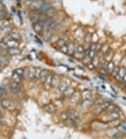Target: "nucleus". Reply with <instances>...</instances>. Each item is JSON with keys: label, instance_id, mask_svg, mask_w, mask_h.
Wrapping results in <instances>:
<instances>
[{"label": "nucleus", "instance_id": "1", "mask_svg": "<svg viewBox=\"0 0 126 139\" xmlns=\"http://www.w3.org/2000/svg\"><path fill=\"white\" fill-rule=\"evenodd\" d=\"M1 104L5 110H9V111H13L16 108V103L13 100L7 98L3 99L1 101Z\"/></svg>", "mask_w": 126, "mask_h": 139}, {"label": "nucleus", "instance_id": "2", "mask_svg": "<svg viewBox=\"0 0 126 139\" xmlns=\"http://www.w3.org/2000/svg\"><path fill=\"white\" fill-rule=\"evenodd\" d=\"M3 42L6 44V45L8 46L9 49H10V48H16V47H18V46H19L18 42L17 40H15V39H12L9 36L5 37L4 39V40H3Z\"/></svg>", "mask_w": 126, "mask_h": 139}, {"label": "nucleus", "instance_id": "3", "mask_svg": "<svg viewBox=\"0 0 126 139\" xmlns=\"http://www.w3.org/2000/svg\"><path fill=\"white\" fill-rule=\"evenodd\" d=\"M120 117V115L118 112H106V115L103 117L104 120L108 122H112L114 121H116Z\"/></svg>", "mask_w": 126, "mask_h": 139}, {"label": "nucleus", "instance_id": "4", "mask_svg": "<svg viewBox=\"0 0 126 139\" xmlns=\"http://www.w3.org/2000/svg\"><path fill=\"white\" fill-rule=\"evenodd\" d=\"M9 89L10 91L13 94H18V93H20L21 91V86H20V84H18L16 82H12L9 84Z\"/></svg>", "mask_w": 126, "mask_h": 139}, {"label": "nucleus", "instance_id": "5", "mask_svg": "<svg viewBox=\"0 0 126 139\" xmlns=\"http://www.w3.org/2000/svg\"><path fill=\"white\" fill-rule=\"evenodd\" d=\"M109 104H110L109 102L105 101V102H104L102 104H101V105H100V106H95V107H94V112L95 114L98 115V114L101 113L102 112H104V111H105V110L106 109V107L109 106Z\"/></svg>", "mask_w": 126, "mask_h": 139}, {"label": "nucleus", "instance_id": "6", "mask_svg": "<svg viewBox=\"0 0 126 139\" xmlns=\"http://www.w3.org/2000/svg\"><path fill=\"white\" fill-rule=\"evenodd\" d=\"M92 128L94 130V131H100V130H102L105 129L107 127H106V124L105 122H94L92 125H91Z\"/></svg>", "mask_w": 126, "mask_h": 139}, {"label": "nucleus", "instance_id": "7", "mask_svg": "<svg viewBox=\"0 0 126 139\" xmlns=\"http://www.w3.org/2000/svg\"><path fill=\"white\" fill-rule=\"evenodd\" d=\"M34 67H29L25 68L24 70V76L30 79H34Z\"/></svg>", "mask_w": 126, "mask_h": 139}, {"label": "nucleus", "instance_id": "8", "mask_svg": "<svg viewBox=\"0 0 126 139\" xmlns=\"http://www.w3.org/2000/svg\"><path fill=\"white\" fill-rule=\"evenodd\" d=\"M69 82L68 80H63L60 82V84L58 86V90L61 94H64V92L69 87Z\"/></svg>", "mask_w": 126, "mask_h": 139}, {"label": "nucleus", "instance_id": "9", "mask_svg": "<svg viewBox=\"0 0 126 139\" xmlns=\"http://www.w3.org/2000/svg\"><path fill=\"white\" fill-rule=\"evenodd\" d=\"M80 98H81L80 93L79 91H74V93L69 98L70 103L72 104H73V105L77 104L79 102V100H80Z\"/></svg>", "mask_w": 126, "mask_h": 139}, {"label": "nucleus", "instance_id": "10", "mask_svg": "<svg viewBox=\"0 0 126 139\" xmlns=\"http://www.w3.org/2000/svg\"><path fill=\"white\" fill-rule=\"evenodd\" d=\"M66 112H67V119L73 120L76 118L79 117V114L75 110L70 109V110H67Z\"/></svg>", "mask_w": 126, "mask_h": 139}, {"label": "nucleus", "instance_id": "11", "mask_svg": "<svg viewBox=\"0 0 126 139\" xmlns=\"http://www.w3.org/2000/svg\"><path fill=\"white\" fill-rule=\"evenodd\" d=\"M42 1L40 0H32L30 3V6L34 10H39L42 5Z\"/></svg>", "mask_w": 126, "mask_h": 139}, {"label": "nucleus", "instance_id": "12", "mask_svg": "<svg viewBox=\"0 0 126 139\" xmlns=\"http://www.w3.org/2000/svg\"><path fill=\"white\" fill-rule=\"evenodd\" d=\"M52 75L49 74L48 76V77L46 78V79L45 80V82H43V85H44V88L46 90H49L51 89V86H52Z\"/></svg>", "mask_w": 126, "mask_h": 139}, {"label": "nucleus", "instance_id": "13", "mask_svg": "<svg viewBox=\"0 0 126 139\" xmlns=\"http://www.w3.org/2000/svg\"><path fill=\"white\" fill-rule=\"evenodd\" d=\"M119 110H120V108L117 106H116L115 104H113V103H110L109 106L105 110V112H118Z\"/></svg>", "mask_w": 126, "mask_h": 139}, {"label": "nucleus", "instance_id": "14", "mask_svg": "<svg viewBox=\"0 0 126 139\" xmlns=\"http://www.w3.org/2000/svg\"><path fill=\"white\" fill-rule=\"evenodd\" d=\"M69 39H68V37L66 36V35H63L60 37V39H58V41L57 42V44L58 45V46L60 48L62 47L64 45H66L67 43L68 42Z\"/></svg>", "mask_w": 126, "mask_h": 139}, {"label": "nucleus", "instance_id": "15", "mask_svg": "<svg viewBox=\"0 0 126 139\" xmlns=\"http://www.w3.org/2000/svg\"><path fill=\"white\" fill-rule=\"evenodd\" d=\"M91 97V92L89 89H85L81 94V98L83 100H90Z\"/></svg>", "mask_w": 126, "mask_h": 139}, {"label": "nucleus", "instance_id": "16", "mask_svg": "<svg viewBox=\"0 0 126 139\" xmlns=\"http://www.w3.org/2000/svg\"><path fill=\"white\" fill-rule=\"evenodd\" d=\"M21 49L18 48V47H16V48H10V49H7V53L10 56H17L18 54H21Z\"/></svg>", "mask_w": 126, "mask_h": 139}, {"label": "nucleus", "instance_id": "17", "mask_svg": "<svg viewBox=\"0 0 126 139\" xmlns=\"http://www.w3.org/2000/svg\"><path fill=\"white\" fill-rule=\"evenodd\" d=\"M60 78L59 75H53L52 77V86L53 87H58L59 84H60Z\"/></svg>", "mask_w": 126, "mask_h": 139}, {"label": "nucleus", "instance_id": "18", "mask_svg": "<svg viewBox=\"0 0 126 139\" xmlns=\"http://www.w3.org/2000/svg\"><path fill=\"white\" fill-rule=\"evenodd\" d=\"M33 28H34V30L37 33H41L43 30V24L40 21L36 22L34 24Z\"/></svg>", "mask_w": 126, "mask_h": 139}, {"label": "nucleus", "instance_id": "19", "mask_svg": "<svg viewBox=\"0 0 126 139\" xmlns=\"http://www.w3.org/2000/svg\"><path fill=\"white\" fill-rule=\"evenodd\" d=\"M9 36L11 37L12 39H15V40H19L21 39V34L20 33L18 32V31L16 30H11L10 33L9 34Z\"/></svg>", "mask_w": 126, "mask_h": 139}, {"label": "nucleus", "instance_id": "20", "mask_svg": "<svg viewBox=\"0 0 126 139\" xmlns=\"http://www.w3.org/2000/svg\"><path fill=\"white\" fill-rule=\"evenodd\" d=\"M74 37H75L76 39H77V40H81L84 37V32H83L82 30L78 29V30H76L74 32Z\"/></svg>", "mask_w": 126, "mask_h": 139}, {"label": "nucleus", "instance_id": "21", "mask_svg": "<svg viewBox=\"0 0 126 139\" xmlns=\"http://www.w3.org/2000/svg\"><path fill=\"white\" fill-rule=\"evenodd\" d=\"M101 47H102V44H100V43L92 42L90 44V49H91V50L94 51L95 52H97V51H100Z\"/></svg>", "mask_w": 126, "mask_h": 139}, {"label": "nucleus", "instance_id": "22", "mask_svg": "<svg viewBox=\"0 0 126 139\" xmlns=\"http://www.w3.org/2000/svg\"><path fill=\"white\" fill-rule=\"evenodd\" d=\"M48 75H49V72H48V71L47 70H42L39 79L40 80L41 82L43 83L45 82V80L46 79V78L48 77Z\"/></svg>", "mask_w": 126, "mask_h": 139}, {"label": "nucleus", "instance_id": "23", "mask_svg": "<svg viewBox=\"0 0 126 139\" xmlns=\"http://www.w3.org/2000/svg\"><path fill=\"white\" fill-rule=\"evenodd\" d=\"M43 108L45 109L46 111L48 112H53L56 110V107L53 103H48L44 106Z\"/></svg>", "mask_w": 126, "mask_h": 139}, {"label": "nucleus", "instance_id": "24", "mask_svg": "<svg viewBox=\"0 0 126 139\" xmlns=\"http://www.w3.org/2000/svg\"><path fill=\"white\" fill-rule=\"evenodd\" d=\"M22 77L23 76H21V75H18L17 73H16L15 72H13V74H12V78H13V80L14 82H16L18 84H20L22 79Z\"/></svg>", "mask_w": 126, "mask_h": 139}, {"label": "nucleus", "instance_id": "25", "mask_svg": "<svg viewBox=\"0 0 126 139\" xmlns=\"http://www.w3.org/2000/svg\"><path fill=\"white\" fill-rule=\"evenodd\" d=\"M114 52L110 49L106 54H105V60L107 62H109V61H111V59L114 58Z\"/></svg>", "mask_w": 126, "mask_h": 139}, {"label": "nucleus", "instance_id": "26", "mask_svg": "<svg viewBox=\"0 0 126 139\" xmlns=\"http://www.w3.org/2000/svg\"><path fill=\"white\" fill-rule=\"evenodd\" d=\"M51 4L50 2H45L42 4L39 11L42 12H45V11H47L49 9H51Z\"/></svg>", "mask_w": 126, "mask_h": 139}, {"label": "nucleus", "instance_id": "27", "mask_svg": "<svg viewBox=\"0 0 126 139\" xmlns=\"http://www.w3.org/2000/svg\"><path fill=\"white\" fill-rule=\"evenodd\" d=\"M116 65L114 61H109V62H108L107 65H106V70L107 71V72L111 73V72H112V70L114 69Z\"/></svg>", "mask_w": 126, "mask_h": 139}, {"label": "nucleus", "instance_id": "28", "mask_svg": "<svg viewBox=\"0 0 126 139\" xmlns=\"http://www.w3.org/2000/svg\"><path fill=\"white\" fill-rule=\"evenodd\" d=\"M68 46V54L69 55H72L75 53L76 51V48H75V44L74 43L71 42L67 45Z\"/></svg>", "mask_w": 126, "mask_h": 139}, {"label": "nucleus", "instance_id": "29", "mask_svg": "<svg viewBox=\"0 0 126 139\" xmlns=\"http://www.w3.org/2000/svg\"><path fill=\"white\" fill-rule=\"evenodd\" d=\"M110 49H110V47H109V45L107 44H105L104 45L102 46V47H101L100 51L101 52V54H103V55L105 56V54H106Z\"/></svg>", "mask_w": 126, "mask_h": 139}, {"label": "nucleus", "instance_id": "30", "mask_svg": "<svg viewBox=\"0 0 126 139\" xmlns=\"http://www.w3.org/2000/svg\"><path fill=\"white\" fill-rule=\"evenodd\" d=\"M42 68L39 67H34V79H39V77L42 72Z\"/></svg>", "mask_w": 126, "mask_h": 139}, {"label": "nucleus", "instance_id": "31", "mask_svg": "<svg viewBox=\"0 0 126 139\" xmlns=\"http://www.w3.org/2000/svg\"><path fill=\"white\" fill-rule=\"evenodd\" d=\"M74 93V89L73 88H72V87H69L64 92V96H65L68 97V98H70L71 96Z\"/></svg>", "mask_w": 126, "mask_h": 139}, {"label": "nucleus", "instance_id": "32", "mask_svg": "<svg viewBox=\"0 0 126 139\" xmlns=\"http://www.w3.org/2000/svg\"><path fill=\"white\" fill-rule=\"evenodd\" d=\"M9 24H10V22L8 20H6V19L0 20V30L9 26Z\"/></svg>", "mask_w": 126, "mask_h": 139}, {"label": "nucleus", "instance_id": "33", "mask_svg": "<svg viewBox=\"0 0 126 139\" xmlns=\"http://www.w3.org/2000/svg\"><path fill=\"white\" fill-rule=\"evenodd\" d=\"M91 105H92V102L90 101V100H83V102L81 103V106L84 109L88 108Z\"/></svg>", "mask_w": 126, "mask_h": 139}, {"label": "nucleus", "instance_id": "34", "mask_svg": "<svg viewBox=\"0 0 126 139\" xmlns=\"http://www.w3.org/2000/svg\"><path fill=\"white\" fill-rule=\"evenodd\" d=\"M9 63L7 58L3 55H0V65H6Z\"/></svg>", "mask_w": 126, "mask_h": 139}, {"label": "nucleus", "instance_id": "35", "mask_svg": "<svg viewBox=\"0 0 126 139\" xmlns=\"http://www.w3.org/2000/svg\"><path fill=\"white\" fill-rule=\"evenodd\" d=\"M10 31H11V28H10L9 26H8L6 28H4L1 29L0 30V33L1 34H9Z\"/></svg>", "mask_w": 126, "mask_h": 139}, {"label": "nucleus", "instance_id": "36", "mask_svg": "<svg viewBox=\"0 0 126 139\" xmlns=\"http://www.w3.org/2000/svg\"><path fill=\"white\" fill-rule=\"evenodd\" d=\"M95 54H96V52L94 51H93V50H91V49L87 50L86 56H87L88 57H89L90 59H93V58H94V56H95Z\"/></svg>", "mask_w": 126, "mask_h": 139}, {"label": "nucleus", "instance_id": "37", "mask_svg": "<svg viewBox=\"0 0 126 139\" xmlns=\"http://www.w3.org/2000/svg\"><path fill=\"white\" fill-rule=\"evenodd\" d=\"M126 74V68L123 67H120L119 71H118V75L120 76L121 78H123V76Z\"/></svg>", "mask_w": 126, "mask_h": 139}, {"label": "nucleus", "instance_id": "38", "mask_svg": "<svg viewBox=\"0 0 126 139\" xmlns=\"http://www.w3.org/2000/svg\"><path fill=\"white\" fill-rule=\"evenodd\" d=\"M105 101H106V100H105L103 98H102V97L97 98L96 99V100L94 101V105H95V106H100V105L102 104V103H103L104 102H105Z\"/></svg>", "mask_w": 126, "mask_h": 139}, {"label": "nucleus", "instance_id": "39", "mask_svg": "<svg viewBox=\"0 0 126 139\" xmlns=\"http://www.w3.org/2000/svg\"><path fill=\"white\" fill-rule=\"evenodd\" d=\"M119 69H120V67H118V66H117V65H116V67H114V69L112 70V72H111V76L113 77H114L115 78L118 75V71H119Z\"/></svg>", "mask_w": 126, "mask_h": 139}, {"label": "nucleus", "instance_id": "40", "mask_svg": "<svg viewBox=\"0 0 126 139\" xmlns=\"http://www.w3.org/2000/svg\"><path fill=\"white\" fill-rule=\"evenodd\" d=\"M60 51L64 54H68V46H67V44L66 45H64L62 47L60 48Z\"/></svg>", "mask_w": 126, "mask_h": 139}, {"label": "nucleus", "instance_id": "41", "mask_svg": "<svg viewBox=\"0 0 126 139\" xmlns=\"http://www.w3.org/2000/svg\"><path fill=\"white\" fill-rule=\"evenodd\" d=\"M84 51H85V49H84V46H81V45H79V46H78L76 48V52L83 54V53H84Z\"/></svg>", "mask_w": 126, "mask_h": 139}, {"label": "nucleus", "instance_id": "42", "mask_svg": "<svg viewBox=\"0 0 126 139\" xmlns=\"http://www.w3.org/2000/svg\"><path fill=\"white\" fill-rule=\"evenodd\" d=\"M74 56L78 58V59H82V58H84V56H85V54L83 53V54H81V53H78V52H76L74 54Z\"/></svg>", "mask_w": 126, "mask_h": 139}, {"label": "nucleus", "instance_id": "43", "mask_svg": "<svg viewBox=\"0 0 126 139\" xmlns=\"http://www.w3.org/2000/svg\"><path fill=\"white\" fill-rule=\"evenodd\" d=\"M13 72H15L16 73L21 75V76H24V69H22V68H21V67L20 68H17Z\"/></svg>", "mask_w": 126, "mask_h": 139}, {"label": "nucleus", "instance_id": "44", "mask_svg": "<svg viewBox=\"0 0 126 139\" xmlns=\"http://www.w3.org/2000/svg\"><path fill=\"white\" fill-rule=\"evenodd\" d=\"M92 34H88L86 36H85V42L88 43H91V40H92Z\"/></svg>", "mask_w": 126, "mask_h": 139}, {"label": "nucleus", "instance_id": "45", "mask_svg": "<svg viewBox=\"0 0 126 139\" xmlns=\"http://www.w3.org/2000/svg\"><path fill=\"white\" fill-rule=\"evenodd\" d=\"M9 48H8V46L6 45V44L3 41L1 42H0V50H7Z\"/></svg>", "mask_w": 126, "mask_h": 139}, {"label": "nucleus", "instance_id": "46", "mask_svg": "<svg viewBox=\"0 0 126 139\" xmlns=\"http://www.w3.org/2000/svg\"><path fill=\"white\" fill-rule=\"evenodd\" d=\"M120 64H121V67H126V57H123L121 62H120Z\"/></svg>", "mask_w": 126, "mask_h": 139}, {"label": "nucleus", "instance_id": "47", "mask_svg": "<svg viewBox=\"0 0 126 139\" xmlns=\"http://www.w3.org/2000/svg\"><path fill=\"white\" fill-rule=\"evenodd\" d=\"M6 124V121H5V119L3 116L0 115V127H2V126H4Z\"/></svg>", "mask_w": 126, "mask_h": 139}, {"label": "nucleus", "instance_id": "48", "mask_svg": "<svg viewBox=\"0 0 126 139\" xmlns=\"http://www.w3.org/2000/svg\"><path fill=\"white\" fill-rule=\"evenodd\" d=\"M86 65H87V67H88L89 70H94V68H95L94 65L92 63V62H90V63H87Z\"/></svg>", "mask_w": 126, "mask_h": 139}, {"label": "nucleus", "instance_id": "49", "mask_svg": "<svg viewBox=\"0 0 126 139\" xmlns=\"http://www.w3.org/2000/svg\"><path fill=\"white\" fill-rule=\"evenodd\" d=\"M100 74H102V75H106L108 73L107 71L106 70V69L104 68V67H100Z\"/></svg>", "mask_w": 126, "mask_h": 139}, {"label": "nucleus", "instance_id": "50", "mask_svg": "<svg viewBox=\"0 0 126 139\" xmlns=\"http://www.w3.org/2000/svg\"><path fill=\"white\" fill-rule=\"evenodd\" d=\"M122 82H123V83L126 84V74L124 75V76H123V77L122 78Z\"/></svg>", "mask_w": 126, "mask_h": 139}, {"label": "nucleus", "instance_id": "51", "mask_svg": "<svg viewBox=\"0 0 126 139\" xmlns=\"http://www.w3.org/2000/svg\"><path fill=\"white\" fill-rule=\"evenodd\" d=\"M3 10V5L1 4V3L0 2V11H1Z\"/></svg>", "mask_w": 126, "mask_h": 139}, {"label": "nucleus", "instance_id": "52", "mask_svg": "<svg viewBox=\"0 0 126 139\" xmlns=\"http://www.w3.org/2000/svg\"><path fill=\"white\" fill-rule=\"evenodd\" d=\"M1 69H2V67H1V65H0V71H1Z\"/></svg>", "mask_w": 126, "mask_h": 139}, {"label": "nucleus", "instance_id": "53", "mask_svg": "<svg viewBox=\"0 0 126 139\" xmlns=\"http://www.w3.org/2000/svg\"><path fill=\"white\" fill-rule=\"evenodd\" d=\"M0 20H1V17H0Z\"/></svg>", "mask_w": 126, "mask_h": 139}]
</instances>
